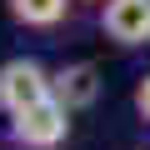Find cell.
Masks as SVG:
<instances>
[{
    "label": "cell",
    "instance_id": "cell-6",
    "mask_svg": "<svg viewBox=\"0 0 150 150\" xmlns=\"http://www.w3.org/2000/svg\"><path fill=\"white\" fill-rule=\"evenodd\" d=\"M135 115L150 125V75H140V80H135Z\"/></svg>",
    "mask_w": 150,
    "mask_h": 150
},
{
    "label": "cell",
    "instance_id": "cell-4",
    "mask_svg": "<svg viewBox=\"0 0 150 150\" xmlns=\"http://www.w3.org/2000/svg\"><path fill=\"white\" fill-rule=\"evenodd\" d=\"M50 95H55L60 105H70V110L95 105V95H100V70H95L90 60H70V65L50 70Z\"/></svg>",
    "mask_w": 150,
    "mask_h": 150
},
{
    "label": "cell",
    "instance_id": "cell-3",
    "mask_svg": "<svg viewBox=\"0 0 150 150\" xmlns=\"http://www.w3.org/2000/svg\"><path fill=\"white\" fill-rule=\"evenodd\" d=\"M100 30L115 50H145L150 45V0H105Z\"/></svg>",
    "mask_w": 150,
    "mask_h": 150
},
{
    "label": "cell",
    "instance_id": "cell-2",
    "mask_svg": "<svg viewBox=\"0 0 150 150\" xmlns=\"http://www.w3.org/2000/svg\"><path fill=\"white\" fill-rule=\"evenodd\" d=\"M50 95V70L35 55H10L0 65V115H15Z\"/></svg>",
    "mask_w": 150,
    "mask_h": 150
},
{
    "label": "cell",
    "instance_id": "cell-5",
    "mask_svg": "<svg viewBox=\"0 0 150 150\" xmlns=\"http://www.w3.org/2000/svg\"><path fill=\"white\" fill-rule=\"evenodd\" d=\"M70 5H75V0H5L10 20L25 25V30H55L70 15Z\"/></svg>",
    "mask_w": 150,
    "mask_h": 150
},
{
    "label": "cell",
    "instance_id": "cell-1",
    "mask_svg": "<svg viewBox=\"0 0 150 150\" xmlns=\"http://www.w3.org/2000/svg\"><path fill=\"white\" fill-rule=\"evenodd\" d=\"M70 115H75L70 105H60L55 95H45V100L5 115V140L15 150H60L70 140Z\"/></svg>",
    "mask_w": 150,
    "mask_h": 150
},
{
    "label": "cell",
    "instance_id": "cell-7",
    "mask_svg": "<svg viewBox=\"0 0 150 150\" xmlns=\"http://www.w3.org/2000/svg\"><path fill=\"white\" fill-rule=\"evenodd\" d=\"M85 5H105V0H85Z\"/></svg>",
    "mask_w": 150,
    "mask_h": 150
}]
</instances>
